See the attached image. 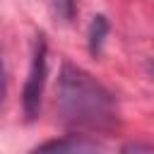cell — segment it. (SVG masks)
<instances>
[{
    "mask_svg": "<svg viewBox=\"0 0 154 154\" xmlns=\"http://www.w3.org/2000/svg\"><path fill=\"white\" fill-rule=\"evenodd\" d=\"M58 116L67 128L101 132L118 123L116 96L87 70L65 63L58 77Z\"/></svg>",
    "mask_w": 154,
    "mask_h": 154,
    "instance_id": "1",
    "label": "cell"
},
{
    "mask_svg": "<svg viewBox=\"0 0 154 154\" xmlns=\"http://www.w3.org/2000/svg\"><path fill=\"white\" fill-rule=\"evenodd\" d=\"M51 7L60 22H72L75 19V0H51Z\"/></svg>",
    "mask_w": 154,
    "mask_h": 154,
    "instance_id": "5",
    "label": "cell"
},
{
    "mask_svg": "<svg viewBox=\"0 0 154 154\" xmlns=\"http://www.w3.org/2000/svg\"><path fill=\"white\" fill-rule=\"evenodd\" d=\"M103 149L101 142L87 137V135H65L60 140H48V142H41L38 147H34V152H99Z\"/></svg>",
    "mask_w": 154,
    "mask_h": 154,
    "instance_id": "3",
    "label": "cell"
},
{
    "mask_svg": "<svg viewBox=\"0 0 154 154\" xmlns=\"http://www.w3.org/2000/svg\"><path fill=\"white\" fill-rule=\"evenodd\" d=\"M46 75H48V46H46V36L38 34L36 46H34V55H31V65H29V75H26V82L22 89V108H24L26 120H34L41 111Z\"/></svg>",
    "mask_w": 154,
    "mask_h": 154,
    "instance_id": "2",
    "label": "cell"
},
{
    "mask_svg": "<svg viewBox=\"0 0 154 154\" xmlns=\"http://www.w3.org/2000/svg\"><path fill=\"white\" fill-rule=\"evenodd\" d=\"M106 36H108V19H106L103 14H96V17L91 19V24H89V34H87V41H89V51H91V55H96V53L101 51Z\"/></svg>",
    "mask_w": 154,
    "mask_h": 154,
    "instance_id": "4",
    "label": "cell"
},
{
    "mask_svg": "<svg viewBox=\"0 0 154 154\" xmlns=\"http://www.w3.org/2000/svg\"><path fill=\"white\" fill-rule=\"evenodd\" d=\"M123 152H154V144H144V142H130V144H123Z\"/></svg>",
    "mask_w": 154,
    "mask_h": 154,
    "instance_id": "6",
    "label": "cell"
}]
</instances>
